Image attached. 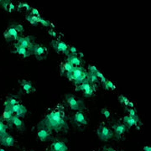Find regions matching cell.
Returning a JSON list of instances; mask_svg holds the SVG:
<instances>
[{"label": "cell", "instance_id": "obj_1", "mask_svg": "<svg viewBox=\"0 0 151 151\" xmlns=\"http://www.w3.org/2000/svg\"><path fill=\"white\" fill-rule=\"evenodd\" d=\"M41 123L47 126L49 129L56 132L68 129L65 111L62 107H57L55 109L50 112Z\"/></svg>", "mask_w": 151, "mask_h": 151}, {"label": "cell", "instance_id": "obj_2", "mask_svg": "<svg viewBox=\"0 0 151 151\" xmlns=\"http://www.w3.org/2000/svg\"><path fill=\"white\" fill-rule=\"evenodd\" d=\"M70 72L73 76V81L76 84V86L80 85L85 80H86L88 74V72L82 66H74Z\"/></svg>", "mask_w": 151, "mask_h": 151}, {"label": "cell", "instance_id": "obj_3", "mask_svg": "<svg viewBox=\"0 0 151 151\" xmlns=\"http://www.w3.org/2000/svg\"><path fill=\"white\" fill-rule=\"evenodd\" d=\"M50 134H51V129H49L47 126H45L42 123L39 124L37 136L40 140L42 141V142L48 140L49 138L50 137Z\"/></svg>", "mask_w": 151, "mask_h": 151}, {"label": "cell", "instance_id": "obj_4", "mask_svg": "<svg viewBox=\"0 0 151 151\" xmlns=\"http://www.w3.org/2000/svg\"><path fill=\"white\" fill-rule=\"evenodd\" d=\"M65 100L67 103L69 104V106L72 110H80L84 108V103L81 100H78L76 99L73 95H70V94H66L65 95Z\"/></svg>", "mask_w": 151, "mask_h": 151}, {"label": "cell", "instance_id": "obj_5", "mask_svg": "<svg viewBox=\"0 0 151 151\" xmlns=\"http://www.w3.org/2000/svg\"><path fill=\"white\" fill-rule=\"evenodd\" d=\"M30 52L31 54L35 55L39 60H42L47 55L48 50L42 45H34L32 48L30 49Z\"/></svg>", "mask_w": 151, "mask_h": 151}, {"label": "cell", "instance_id": "obj_6", "mask_svg": "<svg viewBox=\"0 0 151 151\" xmlns=\"http://www.w3.org/2000/svg\"><path fill=\"white\" fill-rule=\"evenodd\" d=\"M97 135L102 140H108L111 138H113V132L110 129H108L105 125H100L97 129Z\"/></svg>", "mask_w": 151, "mask_h": 151}, {"label": "cell", "instance_id": "obj_7", "mask_svg": "<svg viewBox=\"0 0 151 151\" xmlns=\"http://www.w3.org/2000/svg\"><path fill=\"white\" fill-rule=\"evenodd\" d=\"M51 45L54 47V49L58 51V52H63L65 55L70 54V51H69V47L67 45V44L62 41V40H53L51 41Z\"/></svg>", "mask_w": 151, "mask_h": 151}, {"label": "cell", "instance_id": "obj_8", "mask_svg": "<svg viewBox=\"0 0 151 151\" xmlns=\"http://www.w3.org/2000/svg\"><path fill=\"white\" fill-rule=\"evenodd\" d=\"M17 44L19 45L22 47H24V48L29 50L34 45L30 36H19V39L17 40Z\"/></svg>", "mask_w": 151, "mask_h": 151}, {"label": "cell", "instance_id": "obj_9", "mask_svg": "<svg viewBox=\"0 0 151 151\" xmlns=\"http://www.w3.org/2000/svg\"><path fill=\"white\" fill-rule=\"evenodd\" d=\"M67 145L63 141L55 140L51 145V151H67Z\"/></svg>", "mask_w": 151, "mask_h": 151}, {"label": "cell", "instance_id": "obj_10", "mask_svg": "<svg viewBox=\"0 0 151 151\" xmlns=\"http://www.w3.org/2000/svg\"><path fill=\"white\" fill-rule=\"evenodd\" d=\"M13 111L14 113H15V115L18 116V117H24L26 113H27V108L25 106H24L23 104H20V103H18L16 105H14L13 107Z\"/></svg>", "mask_w": 151, "mask_h": 151}, {"label": "cell", "instance_id": "obj_11", "mask_svg": "<svg viewBox=\"0 0 151 151\" xmlns=\"http://www.w3.org/2000/svg\"><path fill=\"white\" fill-rule=\"evenodd\" d=\"M18 103H19V102H18V100H17L16 98H14V97H8L6 98L5 102H4V109H6V110H9V111L14 113V111H13V107H14V105L18 104Z\"/></svg>", "mask_w": 151, "mask_h": 151}, {"label": "cell", "instance_id": "obj_12", "mask_svg": "<svg viewBox=\"0 0 151 151\" xmlns=\"http://www.w3.org/2000/svg\"><path fill=\"white\" fill-rule=\"evenodd\" d=\"M0 143L3 145L7 146V147H11V146L14 145V139L13 136L7 134H5L4 137H2L0 139Z\"/></svg>", "mask_w": 151, "mask_h": 151}, {"label": "cell", "instance_id": "obj_13", "mask_svg": "<svg viewBox=\"0 0 151 151\" xmlns=\"http://www.w3.org/2000/svg\"><path fill=\"white\" fill-rule=\"evenodd\" d=\"M124 124H126L127 126L129 127H132V126H134V125H138V123L139 122V117H132L130 115H126L124 117Z\"/></svg>", "mask_w": 151, "mask_h": 151}, {"label": "cell", "instance_id": "obj_14", "mask_svg": "<svg viewBox=\"0 0 151 151\" xmlns=\"http://www.w3.org/2000/svg\"><path fill=\"white\" fill-rule=\"evenodd\" d=\"M4 38L5 39H7V40H9V39H14V40H18L19 39V34H18V31H17L16 29H14V27H9L7 30L5 31V33H4Z\"/></svg>", "mask_w": 151, "mask_h": 151}, {"label": "cell", "instance_id": "obj_15", "mask_svg": "<svg viewBox=\"0 0 151 151\" xmlns=\"http://www.w3.org/2000/svg\"><path fill=\"white\" fill-rule=\"evenodd\" d=\"M66 60L69 61L70 64H72L74 66H81V64L82 63L81 58L79 57L77 55L69 54Z\"/></svg>", "mask_w": 151, "mask_h": 151}, {"label": "cell", "instance_id": "obj_16", "mask_svg": "<svg viewBox=\"0 0 151 151\" xmlns=\"http://www.w3.org/2000/svg\"><path fill=\"white\" fill-rule=\"evenodd\" d=\"M74 121H75L76 123H77V124H82V125L87 124V120H86L84 113H82L81 111H77L74 114Z\"/></svg>", "mask_w": 151, "mask_h": 151}, {"label": "cell", "instance_id": "obj_17", "mask_svg": "<svg viewBox=\"0 0 151 151\" xmlns=\"http://www.w3.org/2000/svg\"><path fill=\"white\" fill-rule=\"evenodd\" d=\"M14 49H15V50H14L15 53L20 55H23L24 57H28V56H29L31 55V52H30L29 50L22 47L17 43L14 45Z\"/></svg>", "mask_w": 151, "mask_h": 151}, {"label": "cell", "instance_id": "obj_18", "mask_svg": "<svg viewBox=\"0 0 151 151\" xmlns=\"http://www.w3.org/2000/svg\"><path fill=\"white\" fill-rule=\"evenodd\" d=\"M20 84H21V86L23 87V89L28 94H29V93H31V92L35 91V87L33 86L31 81H26V80H22L20 81Z\"/></svg>", "mask_w": 151, "mask_h": 151}, {"label": "cell", "instance_id": "obj_19", "mask_svg": "<svg viewBox=\"0 0 151 151\" xmlns=\"http://www.w3.org/2000/svg\"><path fill=\"white\" fill-rule=\"evenodd\" d=\"M114 134L117 136H121L126 131V125L124 124H115L113 126Z\"/></svg>", "mask_w": 151, "mask_h": 151}, {"label": "cell", "instance_id": "obj_20", "mask_svg": "<svg viewBox=\"0 0 151 151\" xmlns=\"http://www.w3.org/2000/svg\"><path fill=\"white\" fill-rule=\"evenodd\" d=\"M10 124L14 125L17 129L22 130L24 129V124H23V121L19 117H18L16 115H14L13 119L11 120Z\"/></svg>", "mask_w": 151, "mask_h": 151}, {"label": "cell", "instance_id": "obj_21", "mask_svg": "<svg viewBox=\"0 0 151 151\" xmlns=\"http://www.w3.org/2000/svg\"><path fill=\"white\" fill-rule=\"evenodd\" d=\"M92 86V84H91L89 81H87V80H85V81H83L82 83H81L80 85H78V86H76V91H86L87 89H89V88H91Z\"/></svg>", "mask_w": 151, "mask_h": 151}, {"label": "cell", "instance_id": "obj_22", "mask_svg": "<svg viewBox=\"0 0 151 151\" xmlns=\"http://www.w3.org/2000/svg\"><path fill=\"white\" fill-rule=\"evenodd\" d=\"M13 117H14V113L9 111V110H6V109H4V111L2 113V119H4L6 121H8L9 124H10L11 120L13 119Z\"/></svg>", "mask_w": 151, "mask_h": 151}, {"label": "cell", "instance_id": "obj_23", "mask_svg": "<svg viewBox=\"0 0 151 151\" xmlns=\"http://www.w3.org/2000/svg\"><path fill=\"white\" fill-rule=\"evenodd\" d=\"M86 80L89 81L91 84H94L97 82V80H98V77L97 76V75L95 73H92V72H89L88 71V74H87V77H86Z\"/></svg>", "mask_w": 151, "mask_h": 151}, {"label": "cell", "instance_id": "obj_24", "mask_svg": "<svg viewBox=\"0 0 151 151\" xmlns=\"http://www.w3.org/2000/svg\"><path fill=\"white\" fill-rule=\"evenodd\" d=\"M7 134V125L3 121H0V139Z\"/></svg>", "mask_w": 151, "mask_h": 151}, {"label": "cell", "instance_id": "obj_25", "mask_svg": "<svg viewBox=\"0 0 151 151\" xmlns=\"http://www.w3.org/2000/svg\"><path fill=\"white\" fill-rule=\"evenodd\" d=\"M74 67V65H72V64H70L69 61H65V63H63V65L61 66V71L63 72L64 70H66V72L67 71H70V70H72V68Z\"/></svg>", "mask_w": 151, "mask_h": 151}, {"label": "cell", "instance_id": "obj_26", "mask_svg": "<svg viewBox=\"0 0 151 151\" xmlns=\"http://www.w3.org/2000/svg\"><path fill=\"white\" fill-rule=\"evenodd\" d=\"M39 16H35V15H33V14H28L27 16H26V19H27L28 21L31 24H36L37 23V19Z\"/></svg>", "mask_w": 151, "mask_h": 151}, {"label": "cell", "instance_id": "obj_27", "mask_svg": "<svg viewBox=\"0 0 151 151\" xmlns=\"http://www.w3.org/2000/svg\"><path fill=\"white\" fill-rule=\"evenodd\" d=\"M103 86L105 87V89H113H113L116 88V86H115V85L113 84V82L111 81H108V80H107L103 83Z\"/></svg>", "mask_w": 151, "mask_h": 151}, {"label": "cell", "instance_id": "obj_28", "mask_svg": "<svg viewBox=\"0 0 151 151\" xmlns=\"http://www.w3.org/2000/svg\"><path fill=\"white\" fill-rule=\"evenodd\" d=\"M119 100L120 103H124V104H125L126 106H129L130 103V101L127 98V97H125V96H124V95H120L119 97Z\"/></svg>", "mask_w": 151, "mask_h": 151}, {"label": "cell", "instance_id": "obj_29", "mask_svg": "<svg viewBox=\"0 0 151 151\" xmlns=\"http://www.w3.org/2000/svg\"><path fill=\"white\" fill-rule=\"evenodd\" d=\"M40 23V24H42L44 26H50V23L48 21V20H46V19H45L43 18H41L40 16L38 17L37 19V23Z\"/></svg>", "mask_w": 151, "mask_h": 151}, {"label": "cell", "instance_id": "obj_30", "mask_svg": "<svg viewBox=\"0 0 151 151\" xmlns=\"http://www.w3.org/2000/svg\"><path fill=\"white\" fill-rule=\"evenodd\" d=\"M18 9H25L26 10H30L32 8L30 7V6L28 4H26V3H19V6H18Z\"/></svg>", "mask_w": 151, "mask_h": 151}, {"label": "cell", "instance_id": "obj_31", "mask_svg": "<svg viewBox=\"0 0 151 151\" xmlns=\"http://www.w3.org/2000/svg\"><path fill=\"white\" fill-rule=\"evenodd\" d=\"M12 27H14L15 29H16L18 33H22L24 30V26L20 24H13L12 25Z\"/></svg>", "mask_w": 151, "mask_h": 151}, {"label": "cell", "instance_id": "obj_32", "mask_svg": "<svg viewBox=\"0 0 151 151\" xmlns=\"http://www.w3.org/2000/svg\"><path fill=\"white\" fill-rule=\"evenodd\" d=\"M101 112H102V113L104 115V117H106V118H109L110 115H111L110 111H109L108 109H107V108H103V109L101 110Z\"/></svg>", "mask_w": 151, "mask_h": 151}, {"label": "cell", "instance_id": "obj_33", "mask_svg": "<svg viewBox=\"0 0 151 151\" xmlns=\"http://www.w3.org/2000/svg\"><path fill=\"white\" fill-rule=\"evenodd\" d=\"M128 112H129V115H130V116H132V117H134V118H135V117H138V116L136 115V112H135V110L133 108H128Z\"/></svg>", "mask_w": 151, "mask_h": 151}, {"label": "cell", "instance_id": "obj_34", "mask_svg": "<svg viewBox=\"0 0 151 151\" xmlns=\"http://www.w3.org/2000/svg\"><path fill=\"white\" fill-rule=\"evenodd\" d=\"M9 3H10V1H0V4H2L3 8H4V9H6V10H8V8H9Z\"/></svg>", "mask_w": 151, "mask_h": 151}, {"label": "cell", "instance_id": "obj_35", "mask_svg": "<svg viewBox=\"0 0 151 151\" xmlns=\"http://www.w3.org/2000/svg\"><path fill=\"white\" fill-rule=\"evenodd\" d=\"M88 70H89V72H92V73H95L96 71L97 70V68L95 66V65H89L88 66Z\"/></svg>", "mask_w": 151, "mask_h": 151}, {"label": "cell", "instance_id": "obj_36", "mask_svg": "<svg viewBox=\"0 0 151 151\" xmlns=\"http://www.w3.org/2000/svg\"><path fill=\"white\" fill-rule=\"evenodd\" d=\"M31 14L35 15V16H40V13H39V10L35 8H32L31 9Z\"/></svg>", "mask_w": 151, "mask_h": 151}, {"label": "cell", "instance_id": "obj_37", "mask_svg": "<svg viewBox=\"0 0 151 151\" xmlns=\"http://www.w3.org/2000/svg\"><path fill=\"white\" fill-rule=\"evenodd\" d=\"M69 51H70V53L73 55H76L77 53V49L76 48L75 46H70L69 47Z\"/></svg>", "mask_w": 151, "mask_h": 151}, {"label": "cell", "instance_id": "obj_38", "mask_svg": "<svg viewBox=\"0 0 151 151\" xmlns=\"http://www.w3.org/2000/svg\"><path fill=\"white\" fill-rule=\"evenodd\" d=\"M48 33L50 35H51V36H54V37H55V36H57V33L53 29H50L48 30Z\"/></svg>", "mask_w": 151, "mask_h": 151}, {"label": "cell", "instance_id": "obj_39", "mask_svg": "<svg viewBox=\"0 0 151 151\" xmlns=\"http://www.w3.org/2000/svg\"><path fill=\"white\" fill-rule=\"evenodd\" d=\"M14 9H15V5L12 3L10 1V3H9V8H8V10L9 11V12H12L13 10H14Z\"/></svg>", "mask_w": 151, "mask_h": 151}, {"label": "cell", "instance_id": "obj_40", "mask_svg": "<svg viewBox=\"0 0 151 151\" xmlns=\"http://www.w3.org/2000/svg\"><path fill=\"white\" fill-rule=\"evenodd\" d=\"M144 151H151V146L145 145L144 147Z\"/></svg>", "mask_w": 151, "mask_h": 151}, {"label": "cell", "instance_id": "obj_41", "mask_svg": "<svg viewBox=\"0 0 151 151\" xmlns=\"http://www.w3.org/2000/svg\"><path fill=\"white\" fill-rule=\"evenodd\" d=\"M106 151H116V150H114L111 149V148H108V149H107V150H106Z\"/></svg>", "mask_w": 151, "mask_h": 151}, {"label": "cell", "instance_id": "obj_42", "mask_svg": "<svg viewBox=\"0 0 151 151\" xmlns=\"http://www.w3.org/2000/svg\"><path fill=\"white\" fill-rule=\"evenodd\" d=\"M83 56V53L82 52H79V57H82Z\"/></svg>", "mask_w": 151, "mask_h": 151}, {"label": "cell", "instance_id": "obj_43", "mask_svg": "<svg viewBox=\"0 0 151 151\" xmlns=\"http://www.w3.org/2000/svg\"><path fill=\"white\" fill-rule=\"evenodd\" d=\"M0 151H5L4 149H2V148H0Z\"/></svg>", "mask_w": 151, "mask_h": 151}]
</instances>
